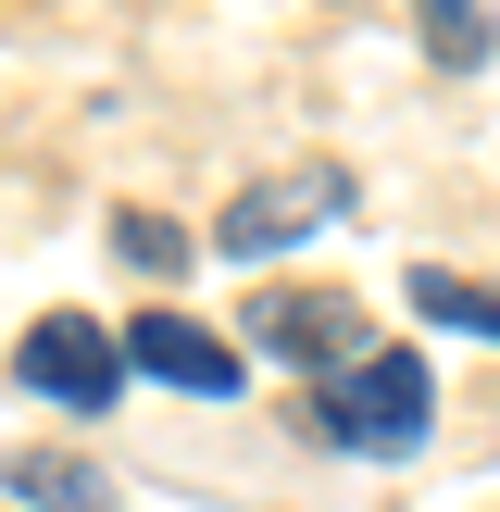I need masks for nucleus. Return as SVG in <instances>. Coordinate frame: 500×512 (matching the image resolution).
I'll list each match as a JSON object with an SVG mask.
<instances>
[{"label":"nucleus","instance_id":"obj_1","mask_svg":"<svg viewBox=\"0 0 500 512\" xmlns=\"http://www.w3.org/2000/svg\"><path fill=\"white\" fill-rule=\"evenodd\" d=\"M313 425H325L338 450H363V463H400V450L438 425V388H425V363H413V350H363L350 375H325Z\"/></svg>","mask_w":500,"mask_h":512},{"label":"nucleus","instance_id":"obj_2","mask_svg":"<svg viewBox=\"0 0 500 512\" xmlns=\"http://www.w3.org/2000/svg\"><path fill=\"white\" fill-rule=\"evenodd\" d=\"M13 375H25L38 400H63V413H113L138 363H125L113 325H88V313H38V325L13 338Z\"/></svg>","mask_w":500,"mask_h":512},{"label":"nucleus","instance_id":"obj_3","mask_svg":"<svg viewBox=\"0 0 500 512\" xmlns=\"http://www.w3.org/2000/svg\"><path fill=\"white\" fill-rule=\"evenodd\" d=\"M338 213H350V175H338V163H288V175H263V188H238V200H225V225H213V238L238 250V263H263V250L313 238V225H338Z\"/></svg>","mask_w":500,"mask_h":512},{"label":"nucleus","instance_id":"obj_4","mask_svg":"<svg viewBox=\"0 0 500 512\" xmlns=\"http://www.w3.org/2000/svg\"><path fill=\"white\" fill-rule=\"evenodd\" d=\"M250 350H263V363L350 375L363 363V313H350V288H263L250 300Z\"/></svg>","mask_w":500,"mask_h":512},{"label":"nucleus","instance_id":"obj_5","mask_svg":"<svg viewBox=\"0 0 500 512\" xmlns=\"http://www.w3.org/2000/svg\"><path fill=\"white\" fill-rule=\"evenodd\" d=\"M125 363H138L150 388H175V400H238V350H225L213 325H188V313H138L125 325Z\"/></svg>","mask_w":500,"mask_h":512},{"label":"nucleus","instance_id":"obj_6","mask_svg":"<svg viewBox=\"0 0 500 512\" xmlns=\"http://www.w3.org/2000/svg\"><path fill=\"white\" fill-rule=\"evenodd\" d=\"M400 288H413V313H425V325H463V338H500V288H475V275H450V263H413Z\"/></svg>","mask_w":500,"mask_h":512},{"label":"nucleus","instance_id":"obj_7","mask_svg":"<svg viewBox=\"0 0 500 512\" xmlns=\"http://www.w3.org/2000/svg\"><path fill=\"white\" fill-rule=\"evenodd\" d=\"M13 500L25 512H113V475L100 463H13Z\"/></svg>","mask_w":500,"mask_h":512},{"label":"nucleus","instance_id":"obj_8","mask_svg":"<svg viewBox=\"0 0 500 512\" xmlns=\"http://www.w3.org/2000/svg\"><path fill=\"white\" fill-rule=\"evenodd\" d=\"M413 25L438 63H488V0H413Z\"/></svg>","mask_w":500,"mask_h":512},{"label":"nucleus","instance_id":"obj_9","mask_svg":"<svg viewBox=\"0 0 500 512\" xmlns=\"http://www.w3.org/2000/svg\"><path fill=\"white\" fill-rule=\"evenodd\" d=\"M113 250H125L138 275H175V263H188V238H175L163 213H113Z\"/></svg>","mask_w":500,"mask_h":512}]
</instances>
